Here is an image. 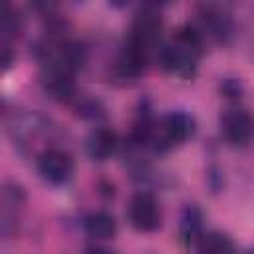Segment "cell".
I'll list each match as a JSON object with an SVG mask.
<instances>
[{
	"mask_svg": "<svg viewBox=\"0 0 254 254\" xmlns=\"http://www.w3.org/2000/svg\"><path fill=\"white\" fill-rule=\"evenodd\" d=\"M85 60H87V52L79 42H65L60 48V54L54 62L60 64L69 73H75L85 65Z\"/></svg>",
	"mask_w": 254,
	"mask_h": 254,
	"instance_id": "obj_13",
	"label": "cell"
},
{
	"mask_svg": "<svg viewBox=\"0 0 254 254\" xmlns=\"http://www.w3.org/2000/svg\"><path fill=\"white\" fill-rule=\"evenodd\" d=\"M83 230H85L87 238H91L95 242H105L117 234V222H115L113 214H109L105 210H97V212H91L83 220Z\"/></svg>",
	"mask_w": 254,
	"mask_h": 254,
	"instance_id": "obj_10",
	"label": "cell"
},
{
	"mask_svg": "<svg viewBox=\"0 0 254 254\" xmlns=\"http://www.w3.org/2000/svg\"><path fill=\"white\" fill-rule=\"evenodd\" d=\"M2 64H4V69H8L10 64H12V52H10L8 44H4V60H2Z\"/></svg>",
	"mask_w": 254,
	"mask_h": 254,
	"instance_id": "obj_18",
	"label": "cell"
},
{
	"mask_svg": "<svg viewBox=\"0 0 254 254\" xmlns=\"http://www.w3.org/2000/svg\"><path fill=\"white\" fill-rule=\"evenodd\" d=\"M194 246H196L198 252H212V254L234 252L236 250V244L232 242V238L226 232H220V230L202 232V236L196 240Z\"/></svg>",
	"mask_w": 254,
	"mask_h": 254,
	"instance_id": "obj_14",
	"label": "cell"
},
{
	"mask_svg": "<svg viewBox=\"0 0 254 254\" xmlns=\"http://www.w3.org/2000/svg\"><path fill=\"white\" fill-rule=\"evenodd\" d=\"M159 38H161V18L153 12L139 14L137 20L133 22L129 44H133L137 50H141L149 58L151 52L157 48Z\"/></svg>",
	"mask_w": 254,
	"mask_h": 254,
	"instance_id": "obj_7",
	"label": "cell"
},
{
	"mask_svg": "<svg viewBox=\"0 0 254 254\" xmlns=\"http://www.w3.org/2000/svg\"><path fill=\"white\" fill-rule=\"evenodd\" d=\"M200 52H202V42L198 32L192 30L190 26H185L177 32L171 44L161 48L159 64L171 75H177L181 79H192L196 73Z\"/></svg>",
	"mask_w": 254,
	"mask_h": 254,
	"instance_id": "obj_1",
	"label": "cell"
},
{
	"mask_svg": "<svg viewBox=\"0 0 254 254\" xmlns=\"http://www.w3.org/2000/svg\"><path fill=\"white\" fill-rule=\"evenodd\" d=\"M58 2L60 0H30V4L34 6V10L40 12V14H52L56 10Z\"/></svg>",
	"mask_w": 254,
	"mask_h": 254,
	"instance_id": "obj_17",
	"label": "cell"
},
{
	"mask_svg": "<svg viewBox=\"0 0 254 254\" xmlns=\"http://www.w3.org/2000/svg\"><path fill=\"white\" fill-rule=\"evenodd\" d=\"M75 113L83 119H99L103 117V105L93 97H81L75 105Z\"/></svg>",
	"mask_w": 254,
	"mask_h": 254,
	"instance_id": "obj_15",
	"label": "cell"
},
{
	"mask_svg": "<svg viewBox=\"0 0 254 254\" xmlns=\"http://www.w3.org/2000/svg\"><path fill=\"white\" fill-rule=\"evenodd\" d=\"M109 4H111V6H115V8H123V6H127V4H129V0H109Z\"/></svg>",
	"mask_w": 254,
	"mask_h": 254,
	"instance_id": "obj_19",
	"label": "cell"
},
{
	"mask_svg": "<svg viewBox=\"0 0 254 254\" xmlns=\"http://www.w3.org/2000/svg\"><path fill=\"white\" fill-rule=\"evenodd\" d=\"M202 20H204V26L208 28L210 36H214L222 44L230 42V38L234 34V26H232V20L224 12L214 10V8H206L202 14Z\"/></svg>",
	"mask_w": 254,
	"mask_h": 254,
	"instance_id": "obj_12",
	"label": "cell"
},
{
	"mask_svg": "<svg viewBox=\"0 0 254 254\" xmlns=\"http://www.w3.org/2000/svg\"><path fill=\"white\" fill-rule=\"evenodd\" d=\"M194 133H196V121L190 113L169 111L167 115H163L159 125H153L149 143H153L157 151H167L175 145L189 141Z\"/></svg>",
	"mask_w": 254,
	"mask_h": 254,
	"instance_id": "obj_2",
	"label": "cell"
},
{
	"mask_svg": "<svg viewBox=\"0 0 254 254\" xmlns=\"http://www.w3.org/2000/svg\"><path fill=\"white\" fill-rule=\"evenodd\" d=\"M127 218L137 232H155L161 228L163 214L157 198L151 192L141 190L131 198L127 206Z\"/></svg>",
	"mask_w": 254,
	"mask_h": 254,
	"instance_id": "obj_4",
	"label": "cell"
},
{
	"mask_svg": "<svg viewBox=\"0 0 254 254\" xmlns=\"http://www.w3.org/2000/svg\"><path fill=\"white\" fill-rule=\"evenodd\" d=\"M42 85L50 97L56 101H71L75 97V85H73V73L64 69L56 62H48L42 69Z\"/></svg>",
	"mask_w": 254,
	"mask_h": 254,
	"instance_id": "obj_6",
	"label": "cell"
},
{
	"mask_svg": "<svg viewBox=\"0 0 254 254\" xmlns=\"http://www.w3.org/2000/svg\"><path fill=\"white\" fill-rule=\"evenodd\" d=\"M220 93L224 97H228V99H240L242 93H244V87H242V83L238 79L226 77V79L220 81Z\"/></svg>",
	"mask_w": 254,
	"mask_h": 254,
	"instance_id": "obj_16",
	"label": "cell"
},
{
	"mask_svg": "<svg viewBox=\"0 0 254 254\" xmlns=\"http://www.w3.org/2000/svg\"><path fill=\"white\" fill-rule=\"evenodd\" d=\"M222 139L232 147H248L254 141V115L246 109L234 107L220 115Z\"/></svg>",
	"mask_w": 254,
	"mask_h": 254,
	"instance_id": "obj_3",
	"label": "cell"
},
{
	"mask_svg": "<svg viewBox=\"0 0 254 254\" xmlns=\"http://www.w3.org/2000/svg\"><path fill=\"white\" fill-rule=\"evenodd\" d=\"M202 210L196 204H187L181 214L179 224V236L185 244H196V240L202 236Z\"/></svg>",
	"mask_w": 254,
	"mask_h": 254,
	"instance_id": "obj_11",
	"label": "cell"
},
{
	"mask_svg": "<svg viewBox=\"0 0 254 254\" xmlns=\"http://www.w3.org/2000/svg\"><path fill=\"white\" fill-rule=\"evenodd\" d=\"M117 147V135L109 127H97L93 129L85 139V153L91 161H107Z\"/></svg>",
	"mask_w": 254,
	"mask_h": 254,
	"instance_id": "obj_9",
	"label": "cell"
},
{
	"mask_svg": "<svg viewBox=\"0 0 254 254\" xmlns=\"http://www.w3.org/2000/svg\"><path fill=\"white\" fill-rule=\"evenodd\" d=\"M36 167H38L40 177L46 183L60 187L71 179L75 163H73L71 155L62 149H44L36 159Z\"/></svg>",
	"mask_w": 254,
	"mask_h": 254,
	"instance_id": "obj_5",
	"label": "cell"
},
{
	"mask_svg": "<svg viewBox=\"0 0 254 254\" xmlns=\"http://www.w3.org/2000/svg\"><path fill=\"white\" fill-rule=\"evenodd\" d=\"M46 131H48V119L34 111L14 115V121L10 125V135L16 145H30Z\"/></svg>",
	"mask_w": 254,
	"mask_h": 254,
	"instance_id": "obj_8",
	"label": "cell"
}]
</instances>
